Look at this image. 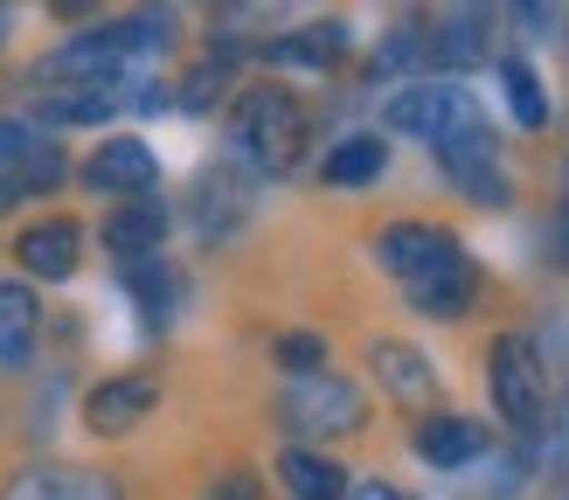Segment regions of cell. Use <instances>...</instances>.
Returning a JSON list of instances; mask_svg holds the SVG:
<instances>
[{"mask_svg":"<svg viewBox=\"0 0 569 500\" xmlns=\"http://www.w3.org/2000/svg\"><path fill=\"white\" fill-rule=\"evenodd\" d=\"M230 194H237V188H230V174H209V181H202V230H209V237H222V230H230V222H222V209H230Z\"/></svg>","mask_w":569,"mask_h":500,"instance_id":"27","label":"cell"},{"mask_svg":"<svg viewBox=\"0 0 569 500\" xmlns=\"http://www.w3.org/2000/svg\"><path fill=\"white\" fill-rule=\"evenodd\" d=\"M451 250H459V237L438 230V222H389V230L376 237V264L410 286L417 271H431L438 258H451Z\"/></svg>","mask_w":569,"mask_h":500,"instance_id":"8","label":"cell"},{"mask_svg":"<svg viewBox=\"0 0 569 500\" xmlns=\"http://www.w3.org/2000/svg\"><path fill=\"white\" fill-rule=\"evenodd\" d=\"M417 56H431V36H423L417 21H403V28H396V36L376 49V63H368V70H376V77H403Z\"/></svg>","mask_w":569,"mask_h":500,"instance_id":"25","label":"cell"},{"mask_svg":"<svg viewBox=\"0 0 569 500\" xmlns=\"http://www.w3.org/2000/svg\"><path fill=\"white\" fill-rule=\"evenodd\" d=\"M209 500H258V472H243V466L222 472V480L209 487Z\"/></svg>","mask_w":569,"mask_h":500,"instance_id":"28","label":"cell"},{"mask_svg":"<svg viewBox=\"0 0 569 500\" xmlns=\"http://www.w3.org/2000/svg\"><path fill=\"white\" fill-rule=\"evenodd\" d=\"M487 49H493L487 14L466 8V14H445V21H438V36H431V63H438V70H472Z\"/></svg>","mask_w":569,"mask_h":500,"instance_id":"17","label":"cell"},{"mask_svg":"<svg viewBox=\"0 0 569 500\" xmlns=\"http://www.w3.org/2000/svg\"><path fill=\"white\" fill-rule=\"evenodd\" d=\"M500 83H507V104H515V119H521L528 132H542V126H549V91H542V77H535L521 56H507V63H500Z\"/></svg>","mask_w":569,"mask_h":500,"instance_id":"22","label":"cell"},{"mask_svg":"<svg viewBox=\"0 0 569 500\" xmlns=\"http://www.w3.org/2000/svg\"><path fill=\"white\" fill-rule=\"evenodd\" d=\"M28 147H36V132L14 126V119H0V209L21 194V167H28Z\"/></svg>","mask_w":569,"mask_h":500,"instance_id":"24","label":"cell"},{"mask_svg":"<svg viewBox=\"0 0 569 500\" xmlns=\"http://www.w3.org/2000/svg\"><path fill=\"white\" fill-rule=\"evenodd\" d=\"M0 36H8V14H0Z\"/></svg>","mask_w":569,"mask_h":500,"instance_id":"31","label":"cell"},{"mask_svg":"<svg viewBox=\"0 0 569 500\" xmlns=\"http://www.w3.org/2000/svg\"><path fill=\"white\" fill-rule=\"evenodd\" d=\"M278 480L292 500H348V466H333L327 452H306V444L278 459Z\"/></svg>","mask_w":569,"mask_h":500,"instance_id":"16","label":"cell"},{"mask_svg":"<svg viewBox=\"0 0 569 500\" xmlns=\"http://www.w3.org/2000/svg\"><path fill=\"white\" fill-rule=\"evenodd\" d=\"M70 500H126V493H119V480H104V472H77Z\"/></svg>","mask_w":569,"mask_h":500,"instance_id":"29","label":"cell"},{"mask_svg":"<svg viewBox=\"0 0 569 500\" xmlns=\"http://www.w3.org/2000/svg\"><path fill=\"white\" fill-rule=\"evenodd\" d=\"M438 160L451 167V181H459L472 202H487V209H500V202H507V174L493 167V139H487V126L466 132V139H445Z\"/></svg>","mask_w":569,"mask_h":500,"instance_id":"10","label":"cell"},{"mask_svg":"<svg viewBox=\"0 0 569 500\" xmlns=\"http://www.w3.org/2000/svg\"><path fill=\"white\" fill-rule=\"evenodd\" d=\"M368 361H376V376H382V389H389V397L396 403H431L438 397V369H431V361H423L410 341H376V348H368Z\"/></svg>","mask_w":569,"mask_h":500,"instance_id":"14","label":"cell"},{"mask_svg":"<svg viewBox=\"0 0 569 500\" xmlns=\"http://www.w3.org/2000/svg\"><path fill=\"white\" fill-rule=\"evenodd\" d=\"M167 36H174L167 14H132V21L91 28V36H70L56 56H42L36 83H42V91H104V83H119L139 56L167 49Z\"/></svg>","mask_w":569,"mask_h":500,"instance_id":"1","label":"cell"},{"mask_svg":"<svg viewBox=\"0 0 569 500\" xmlns=\"http://www.w3.org/2000/svg\"><path fill=\"white\" fill-rule=\"evenodd\" d=\"M278 417H284V431H299V438H348V431H361L368 403H361V389L348 376L320 369V376H292V382H284Z\"/></svg>","mask_w":569,"mask_h":500,"instance_id":"3","label":"cell"},{"mask_svg":"<svg viewBox=\"0 0 569 500\" xmlns=\"http://www.w3.org/2000/svg\"><path fill=\"white\" fill-rule=\"evenodd\" d=\"M153 376H111V382H98L91 397H83V417H91V431H104V438H119V431H132L139 417L153 410Z\"/></svg>","mask_w":569,"mask_h":500,"instance_id":"11","label":"cell"},{"mask_svg":"<svg viewBox=\"0 0 569 500\" xmlns=\"http://www.w3.org/2000/svg\"><path fill=\"white\" fill-rule=\"evenodd\" d=\"M77 493V472L56 466V459H28L8 472V487H0V500H70Z\"/></svg>","mask_w":569,"mask_h":500,"instance_id":"20","label":"cell"},{"mask_svg":"<svg viewBox=\"0 0 569 500\" xmlns=\"http://www.w3.org/2000/svg\"><path fill=\"white\" fill-rule=\"evenodd\" d=\"M14 258H21V271H28V278H42V286H63V278L77 271V258H83V230H77L70 216L28 222L21 243H14Z\"/></svg>","mask_w":569,"mask_h":500,"instance_id":"7","label":"cell"},{"mask_svg":"<svg viewBox=\"0 0 569 500\" xmlns=\"http://www.w3.org/2000/svg\"><path fill=\"white\" fill-rule=\"evenodd\" d=\"M36 327H42V306L28 292V278H8V286H0V369H28Z\"/></svg>","mask_w":569,"mask_h":500,"instance_id":"15","label":"cell"},{"mask_svg":"<svg viewBox=\"0 0 569 500\" xmlns=\"http://www.w3.org/2000/svg\"><path fill=\"white\" fill-rule=\"evenodd\" d=\"M340 49H348V28H340V21H312L306 36H284L264 56H271V63H292V70H327Z\"/></svg>","mask_w":569,"mask_h":500,"instance_id":"18","label":"cell"},{"mask_svg":"<svg viewBox=\"0 0 569 500\" xmlns=\"http://www.w3.org/2000/svg\"><path fill=\"white\" fill-rule=\"evenodd\" d=\"M382 160H389L382 139H376V132H355V139H340V147L327 153L320 174H327L333 188H361V181H376V174H382Z\"/></svg>","mask_w":569,"mask_h":500,"instance_id":"19","label":"cell"},{"mask_svg":"<svg viewBox=\"0 0 569 500\" xmlns=\"http://www.w3.org/2000/svg\"><path fill=\"white\" fill-rule=\"evenodd\" d=\"M153 174H160V160H153V147L147 139H104V147L83 160V188L91 194H147L153 188Z\"/></svg>","mask_w":569,"mask_h":500,"instance_id":"6","label":"cell"},{"mask_svg":"<svg viewBox=\"0 0 569 500\" xmlns=\"http://www.w3.org/2000/svg\"><path fill=\"white\" fill-rule=\"evenodd\" d=\"M355 500H410V493H403V487H389V480H361Z\"/></svg>","mask_w":569,"mask_h":500,"instance_id":"30","label":"cell"},{"mask_svg":"<svg viewBox=\"0 0 569 500\" xmlns=\"http://www.w3.org/2000/svg\"><path fill=\"white\" fill-rule=\"evenodd\" d=\"M487 382H493V410L515 431H535L549 417V376H542V354H535L528 333H500L487 348Z\"/></svg>","mask_w":569,"mask_h":500,"instance_id":"4","label":"cell"},{"mask_svg":"<svg viewBox=\"0 0 569 500\" xmlns=\"http://www.w3.org/2000/svg\"><path fill=\"white\" fill-rule=\"evenodd\" d=\"M160 237H167V209L153 202V194H139V202H126V209L104 216V250H119L126 264L160 258Z\"/></svg>","mask_w":569,"mask_h":500,"instance_id":"13","label":"cell"},{"mask_svg":"<svg viewBox=\"0 0 569 500\" xmlns=\"http://www.w3.org/2000/svg\"><path fill=\"white\" fill-rule=\"evenodd\" d=\"M382 119H389V132H417V139H431V147H445V139L479 132V104L459 83H403Z\"/></svg>","mask_w":569,"mask_h":500,"instance_id":"5","label":"cell"},{"mask_svg":"<svg viewBox=\"0 0 569 500\" xmlns=\"http://www.w3.org/2000/svg\"><path fill=\"white\" fill-rule=\"evenodd\" d=\"M479 452H487V424H472V417L438 410V417H423V424H417V459H423V466H438V472L472 466Z\"/></svg>","mask_w":569,"mask_h":500,"instance_id":"12","label":"cell"},{"mask_svg":"<svg viewBox=\"0 0 569 500\" xmlns=\"http://www.w3.org/2000/svg\"><path fill=\"white\" fill-rule=\"evenodd\" d=\"M230 147L250 167H264V174H284V167L299 160V147H306L299 98L284 91V83H250V91L237 98V111H230Z\"/></svg>","mask_w":569,"mask_h":500,"instance_id":"2","label":"cell"},{"mask_svg":"<svg viewBox=\"0 0 569 500\" xmlns=\"http://www.w3.org/2000/svg\"><path fill=\"white\" fill-rule=\"evenodd\" d=\"M111 111V91H36V119L42 126H91Z\"/></svg>","mask_w":569,"mask_h":500,"instance_id":"23","label":"cell"},{"mask_svg":"<svg viewBox=\"0 0 569 500\" xmlns=\"http://www.w3.org/2000/svg\"><path fill=\"white\" fill-rule=\"evenodd\" d=\"M403 292H410L417 313H431V320H459L466 306H472V292H479V271H472L466 250H451V258H438L431 271H417Z\"/></svg>","mask_w":569,"mask_h":500,"instance_id":"9","label":"cell"},{"mask_svg":"<svg viewBox=\"0 0 569 500\" xmlns=\"http://www.w3.org/2000/svg\"><path fill=\"white\" fill-rule=\"evenodd\" d=\"M278 361H284L292 376H320L327 341H320V333H284V341H278Z\"/></svg>","mask_w":569,"mask_h":500,"instance_id":"26","label":"cell"},{"mask_svg":"<svg viewBox=\"0 0 569 500\" xmlns=\"http://www.w3.org/2000/svg\"><path fill=\"white\" fill-rule=\"evenodd\" d=\"M126 286H132L139 306H147V320H167V313H174V299H181V278H174V264H167V258L126 264Z\"/></svg>","mask_w":569,"mask_h":500,"instance_id":"21","label":"cell"}]
</instances>
